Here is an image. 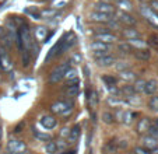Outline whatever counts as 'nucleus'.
Wrapping results in <instances>:
<instances>
[{
	"label": "nucleus",
	"instance_id": "c9c22d12",
	"mask_svg": "<svg viewBox=\"0 0 158 154\" xmlns=\"http://www.w3.org/2000/svg\"><path fill=\"white\" fill-rule=\"evenodd\" d=\"M114 118H115V122H123V119H125V109L123 108H118L114 112Z\"/></svg>",
	"mask_w": 158,
	"mask_h": 154
},
{
	"label": "nucleus",
	"instance_id": "a211bd4d",
	"mask_svg": "<svg viewBox=\"0 0 158 154\" xmlns=\"http://www.w3.org/2000/svg\"><path fill=\"white\" fill-rule=\"evenodd\" d=\"M78 92H80V84H78V81L77 83H72L66 87V95L69 98H76L78 95Z\"/></svg>",
	"mask_w": 158,
	"mask_h": 154
},
{
	"label": "nucleus",
	"instance_id": "c03bdc74",
	"mask_svg": "<svg viewBox=\"0 0 158 154\" xmlns=\"http://www.w3.org/2000/svg\"><path fill=\"white\" fill-rule=\"evenodd\" d=\"M69 133H70L69 127H63L62 130H60V133H59L60 139H67V137H69Z\"/></svg>",
	"mask_w": 158,
	"mask_h": 154
},
{
	"label": "nucleus",
	"instance_id": "20e7f679",
	"mask_svg": "<svg viewBox=\"0 0 158 154\" xmlns=\"http://www.w3.org/2000/svg\"><path fill=\"white\" fill-rule=\"evenodd\" d=\"M25 150H27V144L20 139H11L7 143V151L10 154H23Z\"/></svg>",
	"mask_w": 158,
	"mask_h": 154
},
{
	"label": "nucleus",
	"instance_id": "f704fd0d",
	"mask_svg": "<svg viewBox=\"0 0 158 154\" xmlns=\"http://www.w3.org/2000/svg\"><path fill=\"white\" fill-rule=\"evenodd\" d=\"M148 108L152 112H158V95H151L148 100Z\"/></svg>",
	"mask_w": 158,
	"mask_h": 154
},
{
	"label": "nucleus",
	"instance_id": "473e14b6",
	"mask_svg": "<svg viewBox=\"0 0 158 154\" xmlns=\"http://www.w3.org/2000/svg\"><path fill=\"white\" fill-rule=\"evenodd\" d=\"M102 122L106 125H112L115 122V118H114V112H109V111H104L102 112Z\"/></svg>",
	"mask_w": 158,
	"mask_h": 154
},
{
	"label": "nucleus",
	"instance_id": "aec40b11",
	"mask_svg": "<svg viewBox=\"0 0 158 154\" xmlns=\"http://www.w3.org/2000/svg\"><path fill=\"white\" fill-rule=\"evenodd\" d=\"M118 52L122 55H130L133 53V48L130 46L127 41H122V42H118V46H116Z\"/></svg>",
	"mask_w": 158,
	"mask_h": 154
},
{
	"label": "nucleus",
	"instance_id": "a19ab883",
	"mask_svg": "<svg viewBox=\"0 0 158 154\" xmlns=\"http://www.w3.org/2000/svg\"><path fill=\"white\" fill-rule=\"evenodd\" d=\"M34 136L36 137V139H39V140H44V142H46V140H51V136L49 135H46V133H41L39 130H34Z\"/></svg>",
	"mask_w": 158,
	"mask_h": 154
},
{
	"label": "nucleus",
	"instance_id": "864d4df0",
	"mask_svg": "<svg viewBox=\"0 0 158 154\" xmlns=\"http://www.w3.org/2000/svg\"><path fill=\"white\" fill-rule=\"evenodd\" d=\"M140 2H143V3H146V2H150V0H140Z\"/></svg>",
	"mask_w": 158,
	"mask_h": 154
},
{
	"label": "nucleus",
	"instance_id": "cd10ccee",
	"mask_svg": "<svg viewBox=\"0 0 158 154\" xmlns=\"http://www.w3.org/2000/svg\"><path fill=\"white\" fill-rule=\"evenodd\" d=\"M134 94H136V91H134L131 84H126V86H123L122 88H120V95H122L123 100H126V98L131 97V95H134Z\"/></svg>",
	"mask_w": 158,
	"mask_h": 154
},
{
	"label": "nucleus",
	"instance_id": "5701e85b",
	"mask_svg": "<svg viewBox=\"0 0 158 154\" xmlns=\"http://www.w3.org/2000/svg\"><path fill=\"white\" fill-rule=\"evenodd\" d=\"M114 66H115V69L118 70V73L125 71V70H130L131 69V63L129 62V60H126V59H120V60L116 59V62H115Z\"/></svg>",
	"mask_w": 158,
	"mask_h": 154
},
{
	"label": "nucleus",
	"instance_id": "2eb2a0df",
	"mask_svg": "<svg viewBox=\"0 0 158 154\" xmlns=\"http://www.w3.org/2000/svg\"><path fill=\"white\" fill-rule=\"evenodd\" d=\"M118 79L125 81V83H133V81L137 79V74L134 73L133 70H125V71H120Z\"/></svg>",
	"mask_w": 158,
	"mask_h": 154
},
{
	"label": "nucleus",
	"instance_id": "b1692460",
	"mask_svg": "<svg viewBox=\"0 0 158 154\" xmlns=\"http://www.w3.org/2000/svg\"><path fill=\"white\" fill-rule=\"evenodd\" d=\"M80 133H81L80 125H76V126H73L72 129H70L69 137H67V140H69V143H76V142H77V140H78V137H80Z\"/></svg>",
	"mask_w": 158,
	"mask_h": 154
},
{
	"label": "nucleus",
	"instance_id": "f8f14e48",
	"mask_svg": "<svg viewBox=\"0 0 158 154\" xmlns=\"http://www.w3.org/2000/svg\"><path fill=\"white\" fill-rule=\"evenodd\" d=\"M151 126V121H150L148 116H143L141 119H139L137 125H136V132L139 135H146L148 133V129Z\"/></svg>",
	"mask_w": 158,
	"mask_h": 154
},
{
	"label": "nucleus",
	"instance_id": "f257e3e1",
	"mask_svg": "<svg viewBox=\"0 0 158 154\" xmlns=\"http://www.w3.org/2000/svg\"><path fill=\"white\" fill-rule=\"evenodd\" d=\"M69 69H70V62L69 60H67V62L60 63V65H57L56 67L51 71V74H49V83L55 84V83H59V81L64 80V76H66V73H67Z\"/></svg>",
	"mask_w": 158,
	"mask_h": 154
},
{
	"label": "nucleus",
	"instance_id": "2f4dec72",
	"mask_svg": "<svg viewBox=\"0 0 158 154\" xmlns=\"http://www.w3.org/2000/svg\"><path fill=\"white\" fill-rule=\"evenodd\" d=\"M57 151V147H56V143L53 140H48V142H45V153L46 154H56Z\"/></svg>",
	"mask_w": 158,
	"mask_h": 154
},
{
	"label": "nucleus",
	"instance_id": "e433bc0d",
	"mask_svg": "<svg viewBox=\"0 0 158 154\" xmlns=\"http://www.w3.org/2000/svg\"><path fill=\"white\" fill-rule=\"evenodd\" d=\"M55 143H56L57 151H66V148L69 147V142H66V139H59Z\"/></svg>",
	"mask_w": 158,
	"mask_h": 154
},
{
	"label": "nucleus",
	"instance_id": "9d476101",
	"mask_svg": "<svg viewBox=\"0 0 158 154\" xmlns=\"http://www.w3.org/2000/svg\"><path fill=\"white\" fill-rule=\"evenodd\" d=\"M118 21H119L122 25L127 27V28L129 27H134L136 23H137V20H136L130 13H123V11H120L119 14H118Z\"/></svg>",
	"mask_w": 158,
	"mask_h": 154
},
{
	"label": "nucleus",
	"instance_id": "49530a36",
	"mask_svg": "<svg viewBox=\"0 0 158 154\" xmlns=\"http://www.w3.org/2000/svg\"><path fill=\"white\" fill-rule=\"evenodd\" d=\"M23 126H25V123H24V122H20V123H18L17 125V126H15V129H14V132H15V133H20V129H21V127H23Z\"/></svg>",
	"mask_w": 158,
	"mask_h": 154
},
{
	"label": "nucleus",
	"instance_id": "39448f33",
	"mask_svg": "<svg viewBox=\"0 0 158 154\" xmlns=\"http://www.w3.org/2000/svg\"><path fill=\"white\" fill-rule=\"evenodd\" d=\"M94 41L112 45V44H115V42L119 41V36L115 35V34H112V32H109V31H105V32H95L94 34Z\"/></svg>",
	"mask_w": 158,
	"mask_h": 154
},
{
	"label": "nucleus",
	"instance_id": "4468645a",
	"mask_svg": "<svg viewBox=\"0 0 158 154\" xmlns=\"http://www.w3.org/2000/svg\"><path fill=\"white\" fill-rule=\"evenodd\" d=\"M157 147H158V139L150 136V135L143 137V148H146L147 151H152Z\"/></svg>",
	"mask_w": 158,
	"mask_h": 154
},
{
	"label": "nucleus",
	"instance_id": "f3484780",
	"mask_svg": "<svg viewBox=\"0 0 158 154\" xmlns=\"http://www.w3.org/2000/svg\"><path fill=\"white\" fill-rule=\"evenodd\" d=\"M106 102H108V105L109 107H112V108H122V105L125 104L126 101L123 100L122 97H116V95H109L108 97V100H106Z\"/></svg>",
	"mask_w": 158,
	"mask_h": 154
},
{
	"label": "nucleus",
	"instance_id": "6ab92c4d",
	"mask_svg": "<svg viewBox=\"0 0 158 154\" xmlns=\"http://www.w3.org/2000/svg\"><path fill=\"white\" fill-rule=\"evenodd\" d=\"M157 90H158V83H157V80L151 79V80H147V81H146V88H144V94H147V95H154Z\"/></svg>",
	"mask_w": 158,
	"mask_h": 154
},
{
	"label": "nucleus",
	"instance_id": "c756f323",
	"mask_svg": "<svg viewBox=\"0 0 158 154\" xmlns=\"http://www.w3.org/2000/svg\"><path fill=\"white\" fill-rule=\"evenodd\" d=\"M146 81L147 80H144V79H136V80L133 81L131 86H133L136 94H137V92H144V88H146Z\"/></svg>",
	"mask_w": 158,
	"mask_h": 154
},
{
	"label": "nucleus",
	"instance_id": "423d86ee",
	"mask_svg": "<svg viewBox=\"0 0 158 154\" xmlns=\"http://www.w3.org/2000/svg\"><path fill=\"white\" fill-rule=\"evenodd\" d=\"M0 67L3 71H10L14 67L11 58H10V55L7 53V50L3 46H0Z\"/></svg>",
	"mask_w": 158,
	"mask_h": 154
},
{
	"label": "nucleus",
	"instance_id": "7c9ffc66",
	"mask_svg": "<svg viewBox=\"0 0 158 154\" xmlns=\"http://www.w3.org/2000/svg\"><path fill=\"white\" fill-rule=\"evenodd\" d=\"M116 4L120 9V11H123V13H129V11H131V9H133V4H131L130 0H119Z\"/></svg>",
	"mask_w": 158,
	"mask_h": 154
},
{
	"label": "nucleus",
	"instance_id": "ea45409f",
	"mask_svg": "<svg viewBox=\"0 0 158 154\" xmlns=\"http://www.w3.org/2000/svg\"><path fill=\"white\" fill-rule=\"evenodd\" d=\"M67 3H69V0H53V2H52V7H53V9H62V7H64Z\"/></svg>",
	"mask_w": 158,
	"mask_h": 154
},
{
	"label": "nucleus",
	"instance_id": "9b49d317",
	"mask_svg": "<svg viewBox=\"0 0 158 154\" xmlns=\"http://www.w3.org/2000/svg\"><path fill=\"white\" fill-rule=\"evenodd\" d=\"M88 18H89V21H93V23L108 24L110 20H112V15H109V14H102V13H98V11H93V13H89Z\"/></svg>",
	"mask_w": 158,
	"mask_h": 154
},
{
	"label": "nucleus",
	"instance_id": "4c0bfd02",
	"mask_svg": "<svg viewBox=\"0 0 158 154\" xmlns=\"http://www.w3.org/2000/svg\"><path fill=\"white\" fill-rule=\"evenodd\" d=\"M21 62H23V66H24V67H28V66H30V62H31V53H30V50H27V49L24 50L23 58H21Z\"/></svg>",
	"mask_w": 158,
	"mask_h": 154
},
{
	"label": "nucleus",
	"instance_id": "4be33fe9",
	"mask_svg": "<svg viewBox=\"0 0 158 154\" xmlns=\"http://www.w3.org/2000/svg\"><path fill=\"white\" fill-rule=\"evenodd\" d=\"M129 44L133 48V50H139V49H148L147 48V42L143 41L141 38H136V39H129Z\"/></svg>",
	"mask_w": 158,
	"mask_h": 154
},
{
	"label": "nucleus",
	"instance_id": "7ed1b4c3",
	"mask_svg": "<svg viewBox=\"0 0 158 154\" xmlns=\"http://www.w3.org/2000/svg\"><path fill=\"white\" fill-rule=\"evenodd\" d=\"M89 49L93 52L94 58H99V56H102V55L109 53L110 49H112V45L102 44V42H98V41H93L89 44Z\"/></svg>",
	"mask_w": 158,
	"mask_h": 154
},
{
	"label": "nucleus",
	"instance_id": "603ef678",
	"mask_svg": "<svg viewBox=\"0 0 158 154\" xmlns=\"http://www.w3.org/2000/svg\"><path fill=\"white\" fill-rule=\"evenodd\" d=\"M2 136H3V130H2V126H0V140H2Z\"/></svg>",
	"mask_w": 158,
	"mask_h": 154
},
{
	"label": "nucleus",
	"instance_id": "0eeeda50",
	"mask_svg": "<svg viewBox=\"0 0 158 154\" xmlns=\"http://www.w3.org/2000/svg\"><path fill=\"white\" fill-rule=\"evenodd\" d=\"M94 11H98V13H102V14H109V15H114L116 13V7L114 6L112 3H108V2H98L95 3L94 6Z\"/></svg>",
	"mask_w": 158,
	"mask_h": 154
},
{
	"label": "nucleus",
	"instance_id": "a878e982",
	"mask_svg": "<svg viewBox=\"0 0 158 154\" xmlns=\"http://www.w3.org/2000/svg\"><path fill=\"white\" fill-rule=\"evenodd\" d=\"M123 36L126 38V41L129 39H136V38H140V32L137 30H134L133 27H129L126 30H123Z\"/></svg>",
	"mask_w": 158,
	"mask_h": 154
},
{
	"label": "nucleus",
	"instance_id": "6e6552de",
	"mask_svg": "<svg viewBox=\"0 0 158 154\" xmlns=\"http://www.w3.org/2000/svg\"><path fill=\"white\" fill-rule=\"evenodd\" d=\"M115 62H116V58L114 55L110 53H106V55H102L99 58H95V65L98 67H102V69H106V67H110L114 66Z\"/></svg>",
	"mask_w": 158,
	"mask_h": 154
},
{
	"label": "nucleus",
	"instance_id": "09e8293b",
	"mask_svg": "<svg viewBox=\"0 0 158 154\" xmlns=\"http://www.w3.org/2000/svg\"><path fill=\"white\" fill-rule=\"evenodd\" d=\"M150 154H158V147H157V148H154L152 151H150Z\"/></svg>",
	"mask_w": 158,
	"mask_h": 154
},
{
	"label": "nucleus",
	"instance_id": "a18cd8bd",
	"mask_svg": "<svg viewBox=\"0 0 158 154\" xmlns=\"http://www.w3.org/2000/svg\"><path fill=\"white\" fill-rule=\"evenodd\" d=\"M134 154H150V151H147L143 147H134Z\"/></svg>",
	"mask_w": 158,
	"mask_h": 154
},
{
	"label": "nucleus",
	"instance_id": "c85d7f7f",
	"mask_svg": "<svg viewBox=\"0 0 158 154\" xmlns=\"http://www.w3.org/2000/svg\"><path fill=\"white\" fill-rule=\"evenodd\" d=\"M102 81L105 83L106 87H112V86H116L119 79L116 76H112V74H105V76H102Z\"/></svg>",
	"mask_w": 158,
	"mask_h": 154
},
{
	"label": "nucleus",
	"instance_id": "72a5a7b5",
	"mask_svg": "<svg viewBox=\"0 0 158 154\" xmlns=\"http://www.w3.org/2000/svg\"><path fill=\"white\" fill-rule=\"evenodd\" d=\"M137 116V112H133V111H125V119H123V123L130 125L131 122L136 119Z\"/></svg>",
	"mask_w": 158,
	"mask_h": 154
},
{
	"label": "nucleus",
	"instance_id": "bb28decb",
	"mask_svg": "<svg viewBox=\"0 0 158 154\" xmlns=\"http://www.w3.org/2000/svg\"><path fill=\"white\" fill-rule=\"evenodd\" d=\"M87 101H88V104H89V108H97V105H98V101H99V98H98V92L95 91V90H91V92H89V95L87 97Z\"/></svg>",
	"mask_w": 158,
	"mask_h": 154
},
{
	"label": "nucleus",
	"instance_id": "37998d69",
	"mask_svg": "<svg viewBox=\"0 0 158 154\" xmlns=\"http://www.w3.org/2000/svg\"><path fill=\"white\" fill-rule=\"evenodd\" d=\"M148 135L155 137V139H158V127H155L154 125L151 123V126H150V129H148Z\"/></svg>",
	"mask_w": 158,
	"mask_h": 154
},
{
	"label": "nucleus",
	"instance_id": "1a4fd4ad",
	"mask_svg": "<svg viewBox=\"0 0 158 154\" xmlns=\"http://www.w3.org/2000/svg\"><path fill=\"white\" fill-rule=\"evenodd\" d=\"M51 35L52 34L48 35V28L44 27V25H39V27H36L35 31H34V41L39 42V44H44V42H48Z\"/></svg>",
	"mask_w": 158,
	"mask_h": 154
},
{
	"label": "nucleus",
	"instance_id": "8fccbe9b",
	"mask_svg": "<svg viewBox=\"0 0 158 154\" xmlns=\"http://www.w3.org/2000/svg\"><path fill=\"white\" fill-rule=\"evenodd\" d=\"M104 2H108V3H110V2H114V3H118L119 0H104Z\"/></svg>",
	"mask_w": 158,
	"mask_h": 154
},
{
	"label": "nucleus",
	"instance_id": "3c124183",
	"mask_svg": "<svg viewBox=\"0 0 158 154\" xmlns=\"http://www.w3.org/2000/svg\"><path fill=\"white\" fill-rule=\"evenodd\" d=\"M152 125H154V126H155V127H158V118H157V119H155V121H154V123H152Z\"/></svg>",
	"mask_w": 158,
	"mask_h": 154
},
{
	"label": "nucleus",
	"instance_id": "f03ea898",
	"mask_svg": "<svg viewBox=\"0 0 158 154\" xmlns=\"http://www.w3.org/2000/svg\"><path fill=\"white\" fill-rule=\"evenodd\" d=\"M139 11H140V14L151 24L152 27L158 28V13L157 11H154L151 7L146 6V4H141V6L139 7Z\"/></svg>",
	"mask_w": 158,
	"mask_h": 154
},
{
	"label": "nucleus",
	"instance_id": "393cba45",
	"mask_svg": "<svg viewBox=\"0 0 158 154\" xmlns=\"http://www.w3.org/2000/svg\"><path fill=\"white\" fill-rule=\"evenodd\" d=\"M64 80L67 81L69 84L77 83V81H78V71L76 70V69L70 67L69 70H67V73H66V76H64Z\"/></svg>",
	"mask_w": 158,
	"mask_h": 154
},
{
	"label": "nucleus",
	"instance_id": "de8ad7c7",
	"mask_svg": "<svg viewBox=\"0 0 158 154\" xmlns=\"http://www.w3.org/2000/svg\"><path fill=\"white\" fill-rule=\"evenodd\" d=\"M60 154H74V150H66V151H62Z\"/></svg>",
	"mask_w": 158,
	"mask_h": 154
},
{
	"label": "nucleus",
	"instance_id": "79ce46f5",
	"mask_svg": "<svg viewBox=\"0 0 158 154\" xmlns=\"http://www.w3.org/2000/svg\"><path fill=\"white\" fill-rule=\"evenodd\" d=\"M116 150V146H115V143H114V140H110L109 143H106V146L104 147V151L106 154H110V153H114V151Z\"/></svg>",
	"mask_w": 158,
	"mask_h": 154
},
{
	"label": "nucleus",
	"instance_id": "412c9836",
	"mask_svg": "<svg viewBox=\"0 0 158 154\" xmlns=\"http://www.w3.org/2000/svg\"><path fill=\"white\" fill-rule=\"evenodd\" d=\"M133 56L137 60H143V62H147V60L151 58V53H150L148 49H139V50H133Z\"/></svg>",
	"mask_w": 158,
	"mask_h": 154
},
{
	"label": "nucleus",
	"instance_id": "ddd939ff",
	"mask_svg": "<svg viewBox=\"0 0 158 154\" xmlns=\"http://www.w3.org/2000/svg\"><path fill=\"white\" fill-rule=\"evenodd\" d=\"M41 125L44 129L51 130V129H55V127H56L57 119L55 118L53 115H45V116H42V119H41Z\"/></svg>",
	"mask_w": 158,
	"mask_h": 154
},
{
	"label": "nucleus",
	"instance_id": "58836bf2",
	"mask_svg": "<svg viewBox=\"0 0 158 154\" xmlns=\"http://www.w3.org/2000/svg\"><path fill=\"white\" fill-rule=\"evenodd\" d=\"M81 62H83V56H81L80 52L73 53V56L70 58V63H73V65H80Z\"/></svg>",
	"mask_w": 158,
	"mask_h": 154
},
{
	"label": "nucleus",
	"instance_id": "dca6fc26",
	"mask_svg": "<svg viewBox=\"0 0 158 154\" xmlns=\"http://www.w3.org/2000/svg\"><path fill=\"white\" fill-rule=\"evenodd\" d=\"M67 108H69V104L64 102V101H57V102H53L51 105V111L53 113H57V115H62Z\"/></svg>",
	"mask_w": 158,
	"mask_h": 154
}]
</instances>
